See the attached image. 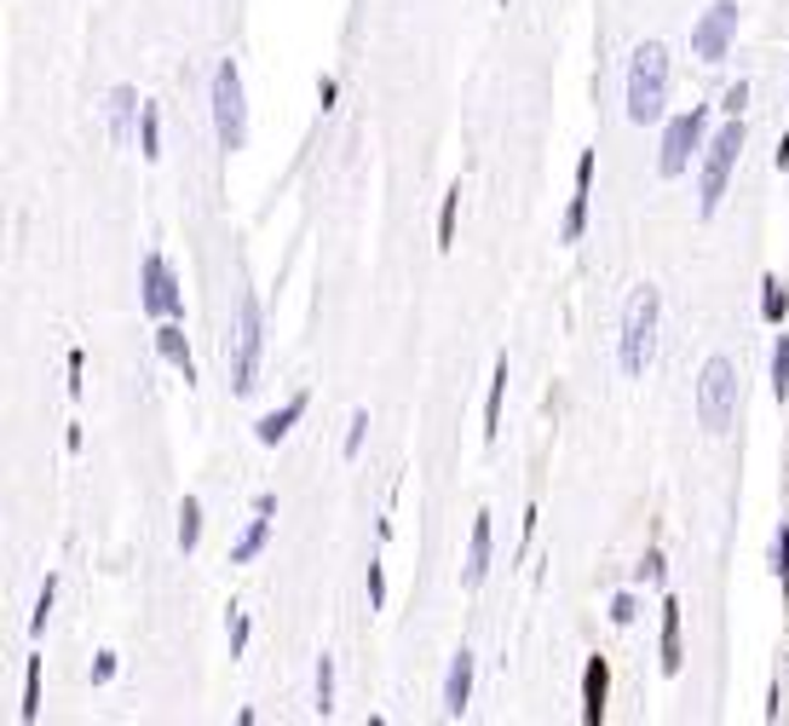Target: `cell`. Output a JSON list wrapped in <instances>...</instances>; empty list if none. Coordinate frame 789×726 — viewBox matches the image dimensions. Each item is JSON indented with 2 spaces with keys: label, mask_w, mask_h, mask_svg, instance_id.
Returning <instances> with one entry per match:
<instances>
[{
  "label": "cell",
  "mask_w": 789,
  "mask_h": 726,
  "mask_svg": "<svg viewBox=\"0 0 789 726\" xmlns=\"http://www.w3.org/2000/svg\"><path fill=\"white\" fill-rule=\"evenodd\" d=\"M156 353L185 375V387H196V358H191V340H185V317H162V329H156Z\"/></svg>",
  "instance_id": "5bb4252c"
},
{
  "label": "cell",
  "mask_w": 789,
  "mask_h": 726,
  "mask_svg": "<svg viewBox=\"0 0 789 726\" xmlns=\"http://www.w3.org/2000/svg\"><path fill=\"white\" fill-rule=\"evenodd\" d=\"M225 646H231V658L248 652V611L242 606H231V617H225Z\"/></svg>",
  "instance_id": "f1b7e54d"
},
{
  "label": "cell",
  "mask_w": 789,
  "mask_h": 726,
  "mask_svg": "<svg viewBox=\"0 0 789 726\" xmlns=\"http://www.w3.org/2000/svg\"><path fill=\"white\" fill-rule=\"evenodd\" d=\"M53 606H58V577L46 571V583H41V599H35V617H30V635H41L46 629V617H53Z\"/></svg>",
  "instance_id": "83f0119b"
},
{
  "label": "cell",
  "mask_w": 789,
  "mask_h": 726,
  "mask_svg": "<svg viewBox=\"0 0 789 726\" xmlns=\"http://www.w3.org/2000/svg\"><path fill=\"white\" fill-rule=\"evenodd\" d=\"M208 105H214V139H219V150H225V156H237V150L248 144V93H242L237 58H219L214 64Z\"/></svg>",
  "instance_id": "5b68a950"
},
{
  "label": "cell",
  "mask_w": 789,
  "mask_h": 726,
  "mask_svg": "<svg viewBox=\"0 0 789 726\" xmlns=\"http://www.w3.org/2000/svg\"><path fill=\"white\" fill-rule=\"evenodd\" d=\"M501 7H507V0H501Z\"/></svg>",
  "instance_id": "f35d334b"
},
{
  "label": "cell",
  "mask_w": 789,
  "mask_h": 726,
  "mask_svg": "<svg viewBox=\"0 0 789 726\" xmlns=\"http://www.w3.org/2000/svg\"><path fill=\"white\" fill-rule=\"evenodd\" d=\"M455 219H462V185H455L439 208V248H455Z\"/></svg>",
  "instance_id": "d4e9b609"
},
{
  "label": "cell",
  "mask_w": 789,
  "mask_h": 726,
  "mask_svg": "<svg viewBox=\"0 0 789 726\" xmlns=\"http://www.w3.org/2000/svg\"><path fill=\"white\" fill-rule=\"evenodd\" d=\"M139 156L144 162H162V110L144 105V121H139Z\"/></svg>",
  "instance_id": "44dd1931"
},
{
  "label": "cell",
  "mask_w": 789,
  "mask_h": 726,
  "mask_svg": "<svg viewBox=\"0 0 789 726\" xmlns=\"http://www.w3.org/2000/svg\"><path fill=\"white\" fill-rule=\"evenodd\" d=\"M669 75H674V58L663 41H640L628 58V87H623V105H628V121L634 128H657L669 116Z\"/></svg>",
  "instance_id": "6da1fadb"
},
{
  "label": "cell",
  "mask_w": 789,
  "mask_h": 726,
  "mask_svg": "<svg viewBox=\"0 0 789 726\" xmlns=\"http://www.w3.org/2000/svg\"><path fill=\"white\" fill-rule=\"evenodd\" d=\"M305 410H312V392H294L283 410H271V415H260V421H253V438H260L266 449H271V444H283V438L294 433V421H300Z\"/></svg>",
  "instance_id": "9a60e30c"
},
{
  "label": "cell",
  "mask_w": 789,
  "mask_h": 726,
  "mask_svg": "<svg viewBox=\"0 0 789 726\" xmlns=\"http://www.w3.org/2000/svg\"><path fill=\"white\" fill-rule=\"evenodd\" d=\"M767 571H772V577L789 588V524H778V531H772V548H767Z\"/></svg>",
  "instance_id": "cb8c5ba5"
},
{
  "label": "cell",
  "mask_w": 789,
  "mask_h": 726,
  "mask_svg": "<svg viewBox=\"0 0 789 726\" xmlns=\"http://www.w3.org/2000/svg\"><path fill=\"white\" fill-rule=\"evenodd\" d=\"M501 404H507V353L490 369V392H485V444L501 438Z\"/></svg>",
  "instance_id": "e0dca14e"
},
{
  "label": "cell",
  "mask_w": 789,
  "mask_h": 726,
  "mask_svg": "<svg viewBox=\"0 0 789 726\" xmlns=\"http://www.w3.org/2000/svg\"><path fill=\"white\" fill-rule=\"evenodd\" d=\"M737 30H744V7H737V0H715V7L692 23V58L698 64H721L737 46Z\"/></svg>",
  "instance_id": "ba28073f"
},
{
  "label": "cell",
  "mask_w": 789,
  "mask_h": 726,
  "mask_svg": "<svg viewBox=\"0 0 789 726\" xmlns=\"http://www.w3.org/2000/svg\"><path fill=\"white\" fill-rule=\"evenodd\" d=\"M317 715H335V658H317Z\"/></svg>",
  "instance_id": "4316f807"
},
{
  "label": "cell",
  "mask_w": 789,
  "mask_h": 726,
  "mask_svg": "<svg viewBox=\"0 0 789 726\" xmlns=\"http://www.w3.org/2000/svg\"><path fill=\"white\" fill-rule=\"evenodd\" d=\"M82 369H87V358L69 353V398H82Z\"/></svg>",
  "instance_id": "d590c367"
},
{
  "label": "cell",
  "mask_w": 789,
  "mask_h": 726,
  "mask_svg": "<svg viewBox=\"0 0 789 726\" xmlns=\"http://www.w3.org/2000/svg\"><path fill=\"white\" fill-rule=\"evenodd\" d=\"M335 93H341V87H335V75H323V82H317V105H323V110H335Z\"/></svg>",
  "instance_id": "8d00e7d4"
},
{
  "label": "cell",
  "mask_w": 789,
  "mask_h": 726,
  "mask_svg": "<svg viewBox=\"0 0 789 726\" xmlns=\"http://www.w3.org/2000/svg\"><path fill=\"white\" fill-rule=\"evenodd\" d=\"M657 329H663V294H657V283H634L623 306V335H617V369L628 381H646V369L657 358Z\"/></svg>",
  "instance_id": "7a4b0ae2"
},
{
  "label": "cell",
  "mask_w": 789,
  "mask_h": 726,
  "mask_svg": "<svg viewBox=\"0 0 789 726\" xmlns=\"http://www.w3.org/2000/svg\"><path fill=\"white\" fill-rule=\"evenodd\" d=\"M473 669H478V658L467 652V646H462V652L450 658V669H444V715H450V720H462L467 704H473Z\"/></svg>",
  "instance_id": "7c38bea8"
},
{
  "label": "cell",
  "mask_w": 789,
  "mask_h": 726,
  "mask_svg": "<svg viewBox=\"0 0 789 726\" xmlns=\"http://www.w3.org/2000/svg\"><path fill=\"white\" fill-rule=\"evenodd\" d=\"M634 577H640V583H663V577H669V560L651 548V554H646L640 565H634Z\"/></svg>",
  "instance_id": "4dcf8cb0"
},
{
  "label": "cell",
  "mask_w": 789,
  "mask_h": 726,
  "mask_svg": "<svg viewBox=\"0 0 789 726\" xmlns=\"http://www.w3.org/2000/svg\"><path fill=\"white\" fill-rule=\"evenodd\" d=\"M772 162H778V173L789 167V139H778V150H772Z\"/></svg>",
  "instance_id": "74e56055"
},
{
  "label": "cell",
  "mask_w": 789,
  "mask_h": 726,
  "mask_svg": "<svg viewBox=\"0 0 789 726\" xmlns=\"http://www.w3.org/2000/svg\"><path fill=\"white\" fill-rule=\"evenodd\" d=\"M139 306L150 317H185V289L162 254H144V266H139Z\"/></svg>",
  "instance_id": "9c48e42d"
},
{
  "label": "cell",
  "mask_w": 789,
  "mask_h": 726,
  "mask_svg": "<svg viewBox=\"0 0 789 726\" xmlns=\"http://www.w3.org/2000/svg\"><path fill=\"white\" fill-rule=\"evenodd\" d=\"M266 542H271V513H253V524L237 537V548H231V565H253L266 554Z\"/></svg>",
  "instance_id": "ac0fdd59"
},
{
  "label": "cell",
  "mask_w": 789,
  "mask_h": 726,
  "mask_svg": "<svg viewBox=\"0 0 789 726\" xmlns=\"http://www.w3.org/2000/svg\"><path fill=\"white\" fill-rule=\"evenodd\" d=\"M23 720H41V658H30V669H23Z\"/></svg>",
  "instance_id": "603a6c76"
},
{
  "label": "cell",
  "mask_w": 789,
  "mask_h": 726,
  "mask_svg": "<svg viewBox=\"0 0 789 726\" xmlns=\"http://www.w3.org/2000/svg\"><path fill=\"white\" fill-rule=\"evenodd\" d=\"M634 617H640V606H634V594H617V599H610V622H617V629H628Z\"/></svg>",
  "instance_id": "836d02e7"
},
{
  "label": "cell",
  "mask_w": 789,
  "mask_h": 726,
  "mask_svg": "<svg viewBox=\"0 0 789 726\" xmlns=\"http://www.w3.org/2000/svg\"><path fill=\"white\" fill-rule=\"evenodd\" d=\"M105 116H110V139H116V144H133V139H139V121H144V98H139L133 87H110Z\"/></svg>",
  "instance_id": "4fadbf2b"
},
{
  "label": "cell",
  "mask_w": 789,
  "mask_h": 726,
  "mask_svg": "<svg viewBox=\"0 0 789 726\" xmlns=\"http://www.w3.org/2000/svg\"><path fill=\"white\" fill-rule=\"evenodd\" d=\"M594 162H599V150H582V156H576V185H571V208H565V225H559V242H582V231H588Z\"/></svg>",
  "instance_id": "30bf717a"
},
{
  "label": "cell",
  "mask_w": 789,
  "mask_h": 726,
  "mask_svg": "<svg viewBox=\"0 0 789 726\" xmlns=\"http://www.w3.org/2000/svg\"><path fill=\"white\" fill-rule=\"evenodd\" d=\"M744 105H749V82H732V87L721 93V105H715V110H726V116H744Z\"/></svg>",
  "instance_id": "1f68e13d"
},
{
  "label": "cell",
  "mask_w": 789,
  "mask_h": 726,
  "mask_svg": "<svg viewBox=\"0 0 789 726\" xmlns=\"http://www.w3.org/2000/svg\"><path fill=\"white\" fill-rule=\"evenodd\" d=\"M225 358H231V392L248 398L260 387V358H266V312H260V294H242L237 300V335L225 340Z\"/></svg>",
  "instance_id": "277c9868"
},
{
  "label": "cell",
  "mask_w": 789,
  "mask_h": 726,
  "mask_svg": "<svg viewBox=\"0 0 789 726\" xmlns=\"http://www.w3.org/2000/svg\"><path fill=\"white\" fill-rule=\"evenodd\" d=\"M116 681V652H98V663H93V686H110Z\"/></svg>",
  "instance_id": "e575fe53"
},
{
  "label": "cell",
  "mask_w": 789,
  "mask_h": 726,
  "mask_svg": "<svg viewBox=\"0 0 789 726\" xmlns=\"http://www.w3.org/2000/svg\"><path fill=\"white\" fill-rule=\"evenodd\" d=\"M772 398H778V404L789 398V335L772 340Z\"/></svg>",
  "instance_id": "484cf974"
},
{
  "label": "cell",
  "mask_w": 789,
  "mask_h": 726,
  "mask_svg": "<svg viewBox=\"0 0 789 726\" xmlns=\"http://www.w3.org/2000/svg\"><path fill=\"white\" fill-rule=\"evenodd\" d=\"M737 404H744V392H737V364L726 353H715L698 375V421L703 433H732L737 427Z\"/></svg>",
  "instance_id": "8992f818"
},
{
  "label": "cell",
  "mask_w": 789,
  "mask_h": 726,
  "mask_svg": "<svg viewBox=\"0 0 789 726\" xmlns=\"http://www.w3.org/2000/svg\"><path fill=\"white\" fill-rule=\"evenodd\" d=\"M760 317H767L772 329H783V317H789V289H783L778 271H767V278H760Z\"/></svg>",
  "instance_id": "d6986e66"
},
{
  "label": "cell",
  "mask_w": 789,
  "mask_h": 726,
  "mask_svg": "<svg viewBox=\"0 0 789 726\" xmlns=\"http://www.w3.org/2000/svg\"><path fill=\"white\" fill-rule=\"evenodd\" d=\"M490 554H496V531H490V513L473 519V537H467V565H462V588H485L490 577Z\"/></svg>",
  "instance_id": "8fae6325"
},
{
  "label": "cell",
  "mask_w": 789,
  "mask_h": 726,
  "mask_svg": "<svg viewBox=\"0 0 789 726\" xmlns=\"http://www.w3.org/2000/svg\"><path fill=\"white\" fill-rule=\"evenodd\" d=\"M196 542H202V502L185 496L180 502V554H196Z\"/></svg>",
  "instance_id": "7402d4cb"
},
{
  "label": "cell",
  "mask_w": 789,
  "mask_h": 726,
  "mask_svg": "<svg viewBox=\"0 0 789 726\" xmlns=\"http://www.w3.org/2000/svg\"><path fill=\"white\" fill-rule=\"evenodd\" d=\"M364 444H369V410L352 415V427H346V449H341V456H346V462H358V456H364Z\"/></svg>",
  "instance_id": "f546056e"
},
{
  "label": "cell",
  "mask_w": 789,
  "mask_h": 726,
  "mask_svg": "<svg viewBox=\"0 0 789 726\" xmlns=\"http://www.w3.org/2000/svg\"><path fill=\"white\" fill-rule=\"evenodd\" d=\"M605 692H610V669L605 658H588V669H582V720L588 726L605 720Z\"/></svg>",
  "instance_id": "2e32d148"
},
{
  "label": "cell",
  "mask_w": 789,
  "mask_h": 726,
  "mask_svg": "<svg viewBox=\"0 0 789 726\" xmlns=\"http://www.w3.org/2000/svg\"><path fill=\"white\" fill-rule=\"evenodd\" d=\"M680 599H663V674H680Z\"/></svg>",
  "instance_id": "ffe728a7"
},
{
  "label": "cell",
  "mask_w": 789,
  "mask_h": 726,
  "mask_svg": "<svg viewBox=\"0 0 789 726\" xmlns=\"http://www.w3.org/2000/svg\"><path fill=\"white\" fill-rule=\"evenodd\" d=\"M703 128H709V105H692V110L669 116V128H663V150H657V173H663V180H680V173L692 167V156L709 144V139H703Z\"/></svg>",
  "instance_id": "52a82bcc"
},
{
  "label": "cell",
  "mask_w": 789,
  "mask_h": 726,
  "mask_svg": "<svg viewBox=\"0 0 789 726\" xmlns=\"http://www.w3.org/2000/svg\"><path fill=\"white\" fill-rule=\"evenodd\" d=\"M387 606V571H380V560H369V611Z\"/></svg>",
  "instance_id": "d6a6232c"
},
{
  "label": "cell",
  "mask_w": 789,
  "mask_h": 726,
  "mask_svg": "<svg viewBox=\"0 0 789 726\" xmlns=\"http://www.w3.org/2000/svg\"><path fill=\"white\" fill-rule=\"evenodd\" d=\"M744 116H726L721 133L703 144V167H698V219H715L726 203V185L737 173V156H744Z\"/></svg>",
  "instance_id": "3957f363"
}]
</instances>
